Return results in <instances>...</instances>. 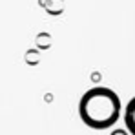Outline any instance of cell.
Returning a JSON list of instances; mask_svg holds the SVG:
<instances>
[{"instance_id": "277c9868", "label": "cell", "mask_w": 135, "mask_h": 135, "mask_svg": "<svg viewBox=\"0 0 135 135\" xmlns=\"http://www.w3.org/2000/svg\"><path fill=\"white\" fill-rule=\"evenodd\" d=\"M44 9L47 11V15L59 17L64 11V0H47V6H46Z\"/></svg>"}, {"instance_id": "52a82bcc", "label": "cell", "mask_w": 135, "mask_h": 135, "mask_svg": "<svg viewBox=\"0 0 135 135\" xmlns=\"http://www.w3.org/2000/svg\"><path fill=\"white\" fill-rule=\"evenodd\" d=\"M38 4H40V7H46L47 6V0H38Z\"/></svg>"}, {"instance_id": "3957f363", "label": "cell", "mask_w": 135, "mask_h": 135, "mask_svg": "<svg viewBox=\"0 0 135 135\" xmlns=\"http://www.w3.org/2000/svg\"><path fill=\"white\" fill-rule=\"evenodd\" d=\"M53 44V37L47 33V31H40L37 37H35V46L38 49H49Z\"/></svg>"}, {"instance_id": "5b68a950", "label": "cell", "mask_w": 135, "mask_h": 135, "mask_svg": "<svg viewBox=\"0 0 135 135\" xmlns=\"http://www.w3.org/2000/svg\"><path fill=\"white\" fill-rule=\"evenodd\" d=\"M24 60H26L27 66H37L40 62V49L38 47H29L24 53Z\"/></svg>"}, {"instance_id": "7a4b0ae2", "label": "cell", "mask_w": 135, "mask_h": 135, "mask_svg": "<svg viewBox=\"0 0 135 135\" xmlns=\"http://www.w3.org/2000/svg\"><path fill=\"white\" fill-rule=\"evenodd\" d=\"M124 124H126V130L132 135H135V97H132L126 104V110H124Z\"/></svg>"}, {"instance_id": "8992f818", "label": "cell", "mask_w": 135, "mask_h": 135, "mask_svg": "<svg viewBox=\"0 0 135 135\" xmlns=\"http://www.w3.org/2000/svg\"><path fill=\"white\" fill-rule=\"evenodd\" d=\"M112 135H128V133H126L124 130H115V132H113Z\"/></svg>"}, {"instance_id": "6da1fadb", "label": "cell", "mask_w": 135, "mask_h": 135, "mask_svg": "<svg viewBox=\"0 0 135 135\" xmlns=\"http://www.w3.org/2000/svg\"><path fill=\"white\" fill-rule=\"evenodd\" d=\"M79 117L91 130H108L120 117V99L106 86H95L80 97Z\"/></svg>"}]
</instances>
